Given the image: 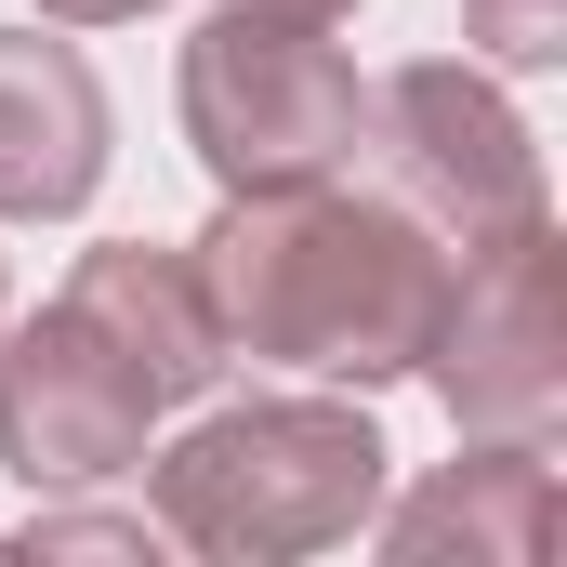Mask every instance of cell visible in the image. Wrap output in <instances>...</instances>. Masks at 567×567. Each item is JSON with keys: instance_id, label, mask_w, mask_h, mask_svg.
I'll use <instances>...</instances> for the list:
<instances>
[{"instance_id": "obj_1", "label": "cell", "mask_w": 567, "mask_h": 567, "mask_svg": "<svg viewBox=\"0 0 567 567\" xmlns=\"http://www.w3.org/2000/svg\"><path fill=\"white\" fill-rule=\"evenodd\" d=\"M198 290H212L225 357H278V370L370 396V383L423 370L435 303H449V251L396 198L278 185V198H225V225L198 238Z\"/></svg>"}, {"instance_id": "obj_2", "label": "cell", "mask_w": 567, "mask_h": 567, "mask_svg": "<svg viewBox=\"0 0 567 567\" xmlns=\"http://www.w3.org/2000/svg\"><path fill=\"white\" fill-rule=\"evenodd\" d=\"M383 435L343 396H251V410H212L185 449H158V542L185 555H317V542H357L370 502H383Z\"/></svg>"}, {"instance_id": "obj_3", "label": "cell", "mask_w": 567, "mask_h": 567, "mask_svg": "<svg viewBox=\"0 0 567 567\" xmlns=\"http://www.w3.org/2000/svg\"><path fill=\"white\" fill-rule=\"evenodd\" d=\"M370 133L357 66L317 40V13H265L225 0L185 40V145L212 158L225 198H278V185H330Z\"/></svg>"}, {"instance_id": "obj_4", "label": "cell", "mask_w": 567, "mask_h": 567, "mask_svg": "<svg viewBox=\"0 0 567 567\" xmlns=\"http://www.w3.org/2000/svg\"><path fill=\"white\" fill-rule=\"evenodd\" d=\"M423 370H435L462 435H502V449L555 435V410H567V251H555V225H515V238L449 265Z\"/></svg>"}, {"instance_id": "obj_5", "label": "cell", "mask_w": 567, "mask_h": 567, "mask_svg": "<svg viewBox=\"0 0 567 567\" xmlns=\"http://www.w3.org/2000/svg\"><path fill=\"white\" fill-rule=\"evenodd\" d=\"M370 133H383V158H396V185L435 238L488 251V238L542 225V145L475 66H396L370 93Z\"/></svg>"}, {"instance_id": "obj_6", "label": "cell", "mask_w": 567, "mask_h": 567, "mask_svg": "<svg viewBox=\"0 0 567 567\" xmlns=\"http://www.w3.org/2000/svg\"><path fill=\"white\" fill-rule=\"evenodd\" d=\"M145 423H158L145 370L80 317V303H53L40 330L0 343V462H13L27 488H106V475H133Z\"/></svg>"}, {"instance_id": "obj_7", "label": "cell", "mask_w": 567, "mask_h": 567, "mask_svg": "<svg viewBox=\"0 0 567 567\" xmlns=\"http://www.w3.org/2000/svg\"><path fill=\"white\" fill-rule=\"evenodd\" d=\"M106 185V80L40 40V27H0V212L53 225Z\"/></svg>"}, {"instance_id": "obj_8", "label": "cell", "mask_w": 567, "mask_h": 567, "mask_svg": "<svg viewBox=\"0 0 567 567\" xmlns=\"http://www.w3.org/2000/svg\"><path fill=\"white\" fill-rule=\"evenodd\" d=\"M66 303L120 343L145 370V396L158 410H185L212 370H225V330H212V290H198V251H158V238H106V251H80V278Z\"/></svg>"}, {"instance_id": "obj_9", "label": "cell", "mask_w": 567, "mask_h": 567, "mask_svg": "<svg viewBox=\"0 0 567 567\" xmlns=\"http://www.w3.org/2000/svg\"><path fill=\"white\" fill-rule=\"evenodd\" d=\"M383 542L396 555H488V567H528V555H555V462L542 449H475V462H449L435 488H410L396 515H383Z\"/></svg>"}, {"instance_id": "obj_10", "label": "cell", "mask_w": 567, "mask_h": 567, "mask_svg": "<svg viewBox=\"0 0 567 567\" xmlns=\"http://www.w3.org/2000/svg\"><path fill=\"white\" fill-rule=\"evenodd\" d=\"M462 27H475V53H502V66H555L567 53V0H462Z\"/></svg>"}, {"instance_id": "obj_11", "label": "cell", "mask_w": 567, "mask_h": 567, "mask_svg": "<svg viewBox=\"0 0 567 567\" xmlns=\"http://www.w3.org/2000/svg\"><path fill=\"white\" fill-rule=\"evenodd\" d=\"M53 27H120V13H145V0H40Z\"/></svg>"}, {"instance_id": "obj_12", "label": "cell", "mask_w": 567, "mask_h": 567, "mask_svg": "<svg viewBox=\"0 0 567 567\" xmlns=\"http://www.w3.org/2000/svg\"><path fill=\"white\" fill-rule=\"evenodd\" d=\"M265 13H317V27H330V13H357V0H265Z\"/></svg>"}, {"instance_id": "obj_13", "label": "cell", "mask_w": 567, "mask_h": 567, "mask_svg": "<svg viewBox=\"0 0 567 567\" xmlns=\"http://www.w3.org/2000/svg\"><path fill=\"white\" fill-rule=\"evenodd\" d=\"M0 317H13V303H0Z\"/></svg>"}]
</instances>
